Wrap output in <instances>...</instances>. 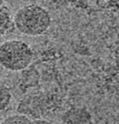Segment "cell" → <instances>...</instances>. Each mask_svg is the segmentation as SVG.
<instances>
[{
  "label": "cell",
  "mask_w": 119,
  "mask_h": 124,
  "mask_svg": "<svg viewBox=\"0 0 119 124\" xmlns=\"http://www.w3.org/2000/svg\"><path fill=\"white\" fill-rule=\"evenodd\" d=\"M13 21L20 33L29 36L44 34L52 23L49 12L35 4H30L20 8L16 12Z\"/></svg>",
  "instance_id": "6da1fadb"
},
{
  "label": "cell",
  "mask_w": 119,
  "mask_h": 124,
  "mask_svg": "<svg viewBox=\"0 0 119 124\" xmlns=\"http://www.w3.org/2000/svg\"><path fill=\"white\" fill-rule=\"evenodd\" d=\"M33 57L31 47L21 40H8L0 46V64L11 71L25 70L31 64Z\"/></svg>",
  "instance_id": "7a4b0ae2"
},
{
  "label": "cell",
  "mask_w": 119,
  "mask_h": 124,
  "mask_svg": "<svg viewBox=\"0 0 119 124\" xmlns=\"http://www.w3.org/2000/svg\"><path fill=\"white\" fill-rule=\"evenodd\" d=\"M64 124H92V116L87 110L81 108H73L62 116Z\"/></svg>",
  "instance_id": "3957f363"
},
{
  "label": "cell",
  "mask_w": 119,
  "mask_h": 124,
  "mask_svg": "<svg viewBox=\"0 0 119 124\" xmlns=\"http://www.w3.org/2000/svg\"><path fill=\"white\" fill-rule=\"evenodd\" d=\"M13 24L14 21L9 10L6 7L0 6V37L8 33Z\"/></svg>",
  "instance_id": "277c9868"
},
{
  "label": "cell",
  "mask_w": 119,
  "mask_h": 124,
  "mask_svg": "<svg viewBox=\"0 0 119 124\" xmlns=\"http://www.w3.org/2000/svg\"><path fill=\"white\" fill-rule=\"evenodd\" d=\"M12 99V94L6 86L0 85V111L8 107Z\"/></svg>",
  "instance_id": "5b68a950"
},
{
  "label": "cell",
  "mask_w": 119,
  "mask_h": 124,
  "mask_svg": "<svg viewBox=\"0 0 119 124\" xmlns=\"http://www.w3.org/2000/svg\"><path fill=\"white\" fill-rule=\"evenodd\" d=\"M3 124H31L32 120L25 114L12 115L5 118L1 122Z\"/></svg>",
  "instance_id": "8992f818"
},
{
  "label": "cell",
  "mask_w": 119,
  "mask_h": 124,
  "mask_svg": "<svg viewBox=\"0 0 119 124\" xmlns=\"http://www.w3.org/2000/svg\"><path fill=\"white\" fill-rule=\"evenodd\" d=\"M32 124H51V122L47 120H44V119H35V120L32 121Z\"/></svg>",
  "instance_id": "52a82bcc"
}]
</instances>
